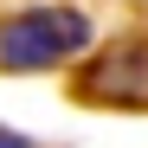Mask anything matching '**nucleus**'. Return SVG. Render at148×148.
<instances>
[{
	"mask_svg": "<svg viewBox=\"0 0 148 148\" xmlns=\"http://www.w3.org/2000/svg\"><path fill=\"white\" fill-rule=\"evenodd\" d=\"M77 97L116 103V110H148V39L129 32V39L103 45V52L77 71Z\"/></svg>",
	"mask_w": 148,
	"mask_h": 148,
	"instance_id": "obj_2",
	"label": "nucleus"
},
{
	"mask_svg": "<svg viewBox=\"0 0 148 148\" xmlns=\"http://www.w3.org/2000/svg\"><path fill=\"white\" fill-rule=\"evenodd\" d=\"M0 148H39L32 135H19V129H7V122H0Z\"/></svg>",
	"mask_w": 148,
	"mask_h": 148,
	"instance_id": "obj_3",
	"label": "nucleus"
},
{
	"mask_svg": "<svg viewBox=\"0 0 148 148\" xmlns=\"http://www.w3.org/2000/svg\"><path fill=\"white\" fill-rule=\"evenodd\" d=\"M90 13L84 7H19V13H0V71H52L64 58H84L90 52Z\"/></svg>",
	"mask_w": 148,
	"mask_h": 148,
	"instance_id": "obj_1",
	"label": "nucleus"
}]
</instances>
